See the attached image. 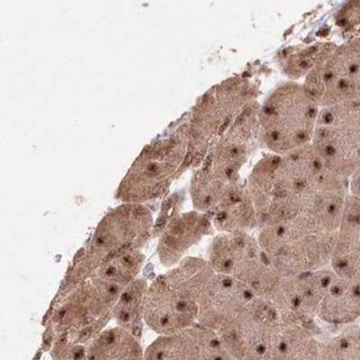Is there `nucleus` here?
Here are the masks:
<instances>
[{
    "mask_svg": "<svg viewBox=\"0 0 360 360\" xmlns=\"http://www.w3.org/2000/svg\"><path fill=\"white\" fill-rule=\"evenodd\" d=\"M122 294L95 277L67 295L56 297L49 321L48 335L54 345L89 349L114 319V307Z\"/></svg>",
    "mask_w": 360,
    "mask_h": 360,
    "instance_id": "5",
    "label": "nucleus"
},
{
    "mask_svg": "<svg viewBox=\"0 0 360 360\" xmlns=\"http://www.w3.org/2000/svg\"><path fill=\"white\" fill-rule=\"evenodd\" d=\"M258 230L259 245L281 275L290 277L330 267L338 234L297 233L277 226Z\"/></svg>",
    "mask_w": 360,
    "mask_h": 360,
    "instance_id": "10",
    "label": "nucleus"
},
{
    "mask_svg": "<svg viewBox=\"0 0 360 360\" xmlns=\"http://www.w3.org/2000/svg\"><path fill=\"white\" fill-rule=\"evenodd\" d=\"M330 267L360 283V200L349 194Z\"/></svg>",
    "mask_w": 360,
    "mask_h": 360,
    "instance_id": "15",
    "label": "nucleus"
},
{
    "mask_svg": "<svg viewBox=\"0 0 360 360\" xmlns=\"http://www.w3.org/2000/svg\"><path fill=\"white\" fill-rule=\"evenodd\" d=\"M148 281L136 278L122 292L114 307L116 324L141 340L144 323V302H146Z\"/></svg>",
    "mask_w": 360,
    "mask_h": 360,
    "instance_id": "17",
    "label": "nucleus"
},
{
    "mask_svg": "<svg viewBox=\"0 0 360 360\" xmlns=\"http://www.w3.org/2000/svg\"><path fill=\"white\" fill-rule=\"evenodd\" d=\"M213 228L212 217L196 210L176 215L160 233L158 256L161 264L167 268L177 266Z\"/></svg>",
    "mask_w": 360,
    "mask_h": 360,
    "instance_id": "12",
    "label": "nucleus"
},
{
    "mask_svg": "<svg viewBox=\"0 0 360 360\" xmlns=\"http://www.w3.org/2000/svg\"><path fill=\"white\" fill-rule=\"evenodd\" d=\"M215 275L208 260L186 257L158 276L146 290L144 323L158 335H170L196 326L202 292Z\"/></svg>",
    "mask_w": 360,
    "mask_h": 360,
    "instance_id": "3",
    "label": "nucleus"
},
{
    "mask_svg": "<svg viewBox=\"0 0 360 360\" xmlns=\"http://www.w3.org/2000/svg\"><path fill=\"white\" fill-rule=\"evenodd\" d=\"M311 144L330 172L350 179L360 168V99L320 108Z\"/></svg>",
    "mask_w": 360,
    "mask_h": 360,
    "instance_id": "9",
    "label": "nucleus"
},
{
    "mask_svg": "<svg viewBox=\"0 0 360 360\" xmlns=\"http://www.w3.org/2000/svg\"><path fill=\"white\" fill-rule=\"evenodd\" d=\"M323 360H360V322L324 338Z\"/></svg>",
    "mask_w": 360,
    "mask_h": 360,
    "instance_id": "19",
    "label": "nucleus"
},
{
    "mask_svg": "<svg viewBox=\"0 0 360 360\" xmlns=\"http://www.w3.org/2000/svg\"><path fill=\"white\" fill-rule=\"evenodd\" d=\"M320 107L303 84L287 82L271 91L259 110V136L271 153L286 155L312 142Z\"/></svg>",
    "mask_w": 360,
    "mask_h": 360,
    "instance_id": "6",
    "label": "nucleus"
},
{
    "mask_svg": "<svg viewBox=\"0 0 360 360\" xmlns=\"http://www.w3.org/2000/svg\"><path fill=\"white\" fill-rule=\"evenodd\" d=\"M303 86L320 108L360 99V37L335 46Z\"/></svg>",
    "mask_w": 360,
    "mask_h": 360,
    "instance_id": "11",
    "label": "nucleus"
},
{
    "mask_svg": "<svg viewBox=\"0 0 360 360\" xmlns=\"http://www.w3.org/2000/svg\"><path fill=\"white\" fill-rule=\"evenodd\" d=\"M188 127L148 146L124 177L118 198L143 205L162 196L174 178L188 169Z\"/></svg>",
    "mask_w": 360,
    "mask_h": 360,
    "instance_id": "7",
    "label": "nucleus"
},
{
    "mask_svg": "<svg viewBox=\"0 0 360 360\" xmlns=\"http://www.w3.org/2000/svg\"><path fill=\"white\" fill-rule=\"evenodd\" d=\"M278 311L240 281L215 274L202 292L197 324L238 360H264L284 323Z\"/></svg>",
    "mask_w": 360,
    "mask_h": 360,
    "instance_id": "1",
    "label": "nucleus"
},
{
    "mask_svg": "<svg viewBox=\"0 0 360 360\" xmlns=\"http://www.w3.org/2000/svg\"><path fill=\"white\" fill-rule=\"evenodd\" d=\"M337 25L354 37H360V0L343 6L337 15Z\"/></svg>",
    "mask_w": 360,
    "mask_h": 360,
    "instance_id": "20",
    "label": "nucleus"
},
{
    "mask_svg": "<svg viewBox=\"0 0 360 360\" xmlns=\"http://www.w3.org/2000/svg\"><path fill=\"white\" fill-rule=\"evenodd\" d=\"M87 360H144V352L138 338L114 326L90 345Z\"/></svg>",
    "mask_w": 360,
    "mask_h": 360,
    "instance_id": "16",
    "label": "nucleus"
},
{
    "mask_svg": "<svg viewBox=\"0 0 360 360\" xmlns=\"http://www.w3.org/2000/svg\"><path fill=\"white\" fill-rule=\"evenodd\" d=\"M207 260L215 273L240 281L275 307L283 318H296L292 276L278 273L264 255L258 239L250 233L234 232L215 236Z\"/></svg>",
    "mask_w": 360,
    "mask_h": 360,
    "instance_id": "2",
    "label": "nucleus"
},
{
    "mask_svg": "<svg viewBox=\"0 0 360 360\" xmlns=\"http://www.w3.org/2000/svg\"><path fill=\"white\" fill-rule=\"evenodd\" d=\"M316 321L328 326H349L360 322V283L333 270L316 311Z\"/></svg>",
    "mask_w": 360,
    "mask_h": 360,
    "instance_id": "13",
    "label": "nucleus"
},
{
    "mask_svg": "<svg viewBox=\"0 0 360 360\" xmlns=\"http://www.w3.org/2000/svg\"><path fill=\"white\" fill-rule=\"evenodd\" d=\"M255 97V86L241 78L222 82L202 97L188 127V168L200 166Z\"/></svg>",
    "mask_w": 360,
    "mask_h": 360,
    "instance_id": "8",
    "label": "nucleus"
},
{
    "mask_svg": "<svg viewBox=\"0 0 360 360\" xmlns=\"http://www.w3.org/2000/svg\"><path fill=\"white\" fill-rule=\"evenodd\" d=\"M324 337L319 324L284 321L264 360H323Z\"/></svg>",
    "mask_w": 360,
    "mask_h": 360,
    "instance_id": "14",
    "label": "nucleus"
},
{
    "mask_svg": "<svg viewBox=\"0 0 360 360\" xmlns=\"http://www.w3.org/2000/svg\"><path fill=\"white\" fill-rule=\"evenodd\" d=\"M151 212L141 204H123L101 219L87 247L79 251L62 283L59 297L87 281L108 259L141 247L153 234Z\"/></svg>",
    "mask_w": 360,
    "mask_h": 360,
    "instance_id": "4",
    "label": "nucleus"
},
{
    "mask_svg": "<svg viewBox=\"0 0 360 360\" xmlns=\"http://www.w3.org/2000/svg\"><path fill=\"white\" fill-rule=\"evenodd\" d=\"M349 194L360 200V168L349 179Z\"/></svg>",
    "mask_w": 360,
    "mask_h": 360,
    "instance_id": "21",
    "label": "nucleus"
},
{
    "mask_svg": "<svg viewBox=\"0 0 360 360\" xmlns=\"http://www.w3.org/2000/svg\"><path fill=\"white\" fill-rule=\"evenodd\" d=\"M335 48V45L332 44H316L307 48L295 49L292 52L286 50L279 56V62L285 75L294 82L295 79L307 77Z\"/></svg>",
    "mask_w": 360,
    "mask_h": 360,
    "instance_id": "18",
    "label": "nucleus"
}]
</instances>
